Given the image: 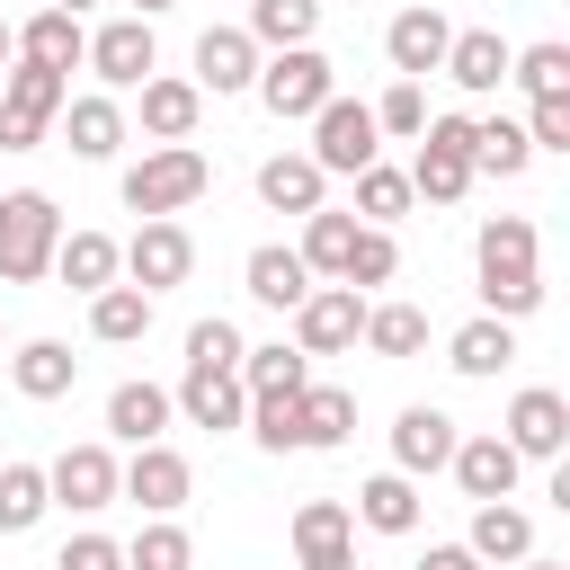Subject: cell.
Returning a JSON list of instances; mask_svg holds the SVG:
<instances>
[{"label": "cell", "mask_w": 570, "mask_h": 570, "mask_svg": "<svg viewBox=\"0 0 570 570\" xmlns=\"http://www.w3.org/2000/svg\"><path fill=\"white\" fill-rule=\"evenodd\" d=\"M312 383V356L303 347H285V338H267V347H240V392L258 401V392H303Z\"/></svg>", "instance_id": "obj_36"}, {"label": "cell", "mask_w": 570, "mask_h": 570, "mask_svg": "<svg viewBox=\"0 0 570 570\" xmlns=\"http://www.w3.org/2000/svg\"><path fill=\"white\" fill-rule=\"evenodd\" d=\"M53 240H62V205L45 187L0 196V285H36L53 276Z\"/></svg>", "instance_id": "obj_3"}, {"label": "cell", "mask_w": 570, "mask_h": 570, "mask_svg": "<svg viewBox=\"0 0 570 570\" xmlns=\"http://www.w3.org/2000/svg\"><path fill=\"white\" fill-rule=\"evenodd\" d=\"M9 53H18V36H9V27H0V62H9Z\"/></svg>", "instance_id": "obj_53"}, {"label": "cell", "mask_w": 570, "mask_h": 570, "mask_svg": "<svg viewBox=\"0 0 570 570\" xmlns=\"http://www.w3.org/2000/svg\"><path fill=\"white\" fill-rule=\"evenodd\" d=\"M116 267H125V285H142V294L160 303L169 285H187V267H196V240H187V223H142V232L116 249Z\"/></svg>", "instance_id": "obj_9"}, {"label": "cell", "mask_w": 570, "mask_h": 570, "mask_svg": "<svg viewBox=\"0 0 570 570\" xmlns=\"http://www.w3.org/2000/svg\"><path fill=\"white\" fill-rule=\"evenodd\" d=\"M445 365H454V374H472V383H490L499 365H517V321H490V312H481V321H463V330L445 338Z\"/></svg>", "instance_id": "obj_25"}, {"label": "cell", "mask_w": 570, "mask_h": 570, "mask_svg": "<svg viewBox=\"0 0 570 570\" xmlns=\"http://www.w3.org/2000/svg\"><path fill=\"white\" fill-rule=\"evenodd\" d=\"M472 267H481V303L490 321H525L543 303V276H534V223L525 214H490L481 240H472Z\"/></svg>", "instance_id": "obj_1"}, {"label": "cell", "mask_w": 570, "mask_h": 570, "mask_svg": "<svg viewBox=\"0 0 570 570\" xmlns=\"http://www.w3.org/2000/svg\"><path fill=\"white\" fill-rule=\"evenodd\" d=\"M53 276H62L71 294H107V285H116V240H107V232H62V240H53Z\"/></svg>", "instance_id": "obj_31"}, {"label": "cell", "mask_w": 570, "mask_h": 570, "mask_svg": "<svg viewBox=\"0 0 570 570\" xmlns=\"http://www.w3.org/2000/svg\"><path fill=\"white\" fill-rule=\"evenodd\" d=\"M205 187H214V160H205L196 142H151V151L125 169V214H142V223H178Z\"/></svg>", "instance_id": "obj_2"}, {"label": "cell", "mask_w": 570, "mask_h": 570, "mask_svg": "<svg viewBox=\"0 0 570 570\" xmlns=\"http://www.w3.org/2000/svg\"><path fill=\"white\" fill-rule=\"evenodd\" d=\"M463 552H472V561H525V552H534V517L508 508V499H490V508H472Z\"/></svg>", "instance_id": "obj_28"}, {"label": "cell", "mask_w": 570, "mask_h": 570, "mask_svg": "<svg viewBox=\"0 0 570 570\" xmlns=\"http://www.w3.org/2000/svg\"><path fill=\"white\" fill-rule=\"evenodd\" d=\"M525 142L534 151H570V98H525Z\"/></svg>", "instance_id": "obj_47"}, {"label": "cell", "mask_w": 570, "mask_h": 570, "mask_svg": "<svg viewBox=\"0 0 570 570\" xmlns=\"http://www.w3.org/2000/svg\"><path fill=\"white\" fill-rule=\"evenodd\" d=\"M419 125H428V89H419V80H392V89L374 98V134H401V142H419Z\"/></svg>", "instance_id": "obj_45"}, {"label": "cell", "mask_w": 570, "mask_h": 570, "mask_svg": "<svg viewBox=\"0 0 570 570\" xmlns=\"http://www.w3.org/2000/svg\"><path fill=\"white\" fill-rule=\"evenodd\" d=\"M249 89H258V107H267L276 125H303V116H321V107L338 98V71H330V53L294 45V53H267Z\"/></svg>", "instance_id": "obj_4"}, {"label": "cell", "mask_w": 570, "mask_h": 570, "mask_svg": "<svg viewBox=\"0 0 570 570\" xmlns=\"http://www.w3.org/2000/svg\"><path fill=\"white\" fill-rule=\"evenodd\" d=\"M196 116H205V89H196V80H169V71L142 80V134H151V142H187Z\"/></svg>", "instance_id": "obj_24"}, {"label": "cell", "mask_w": 570, "mask_h": 570, "mask_svg": "<svg viewBox=\"0 0 570 570\" xmlns=\"http://www.w3.org/2000/svg\"><path fill=\"white\" fill-rule=\"evenodd\" d=\"M0 338H9V321H0Z\"/></svg>", "instance_id": "obj_54"}, {"label": "cell", "mask_w": 570, "mask_h": 570, "mask_svg": "<svg viewBox=\"0 0 570 570\" xmlns=\"http://www.w3.org/2000/svg\"><path fill=\"white\" fill-rule=\"evenodd\" d=\"M187 561H196V543H187L178 517H151V525L125 543V570H187Z\"/></svg>", "instance_id": "obj_41"}, {"label": "cell", "mask_w": 570, "mask_h": 570, "mask_svg": "<svg viewBox=\"0 0 570 570\" xmlns=\"http://www.w3.org/2000/svg\"><path fill=\"white\" fill-rule=\"evenodd\" d=\"M401 178H410V196H428V205H463V196H472V116H428V125H419V160H410Z\"/></svg>", "instance_id": "obj_5"}, {"label": "cell", "mask_w": 570, "mask_h": 570, "mask_svg": "<svg viewBox=\"0 0 570 570\" xmlns=\"http://www.w3.org/2000/svg\"><path fill=\"white\" fill-rule=\"evenodd\" d=\"M356 214L383 232L392 214H410V178H401V169H383V160H374V169H356Z\"/></svg>", "instance_id": "obj_43"}, {"label": "cell", "mask_w": 570, "mask_h": 570, "mask_svg": "<svg viewBox=\"0 0 570 570\" xmlns=\"http://www.w3.org/2000/svg\"><path fill=\"white\" fill-rule=\"evenodd\" d=\"M62 98H71V80H62V71H45V62L0 71V151H36V142H45V125L62 116Z\"/></svg>", "instance_id": "obj_7"}, {"label": "cell", "mask_w": 570, "mask_h": 570, "mask_svg": "<svg viewBox=\"0 0 570 570\" xmlns=\"http://www.w3.org/2000/svg\"><path fill=\"white\" fill-rule=\"evenodd\" d=\"M45 490H53V508L98 517V508H116V454H107V445H62V454L45 463Z\"/></svg>", "instance_id": "obj_13"}, {"label": "cell", "mask_w": 570, "mask_h": 570, "mask_svg": "<svg viewBox=\"0 0 570 570\" xmlns=\"http://www.w3.org/2000/svg\"><path fill=\"white\" fill-rule=\"evenodd\" d=\"M445 45H454V27H445V9H428V0H419V9H401V18L383 27V53H392V71H401V80H428V71L445 62Z\"/></svg>", "instance_id": "obj_17"}, {"label": "cell", "mask_w": 570, "mask_h": 570, "mask_svg": "<svg viewBox=\"0 0 570 570\" xmlns=\"http://www.w3.org/2000/svg\"><path fill=\"white\" fill-rule=\"evenodd\" d=\"M499 436L517 445V463H561V445H570V401L543 392V383H525V392L508 401V428H499Z\"/></svg>", "instance_id": "obj_12"}, {"label": "cell", "mask_w": 570, "mask_h": 570, "mask_svg": "<svg viewBox=\"0 0 570 570\" xmlns=\"http://www.w3.org/2000/svg\"><path fill=\"white\" fill-rule=\"evenodd\" d=\"M9 383H18L27 401H62V392L80 383V356H71L62 338H27V347L9 356Z\"/></svg>", "instance_id": "obj_27"}, {"label": "cell", "mask_w": 570, "mask_h": 570, "mask_svg": "<svg viewBox=\"0 0 570 570\" xmlns=\"http://www.w3.org/2000/svg\"><path fill=\"white\" fill-rule=\"evenodd\" d=\"M249 294H258L267 312H294V303L312 294V267H303L285 240H267V249H249Z\"/></svg>", "instance_id": "obj_32"}, {"label": "cell", "mask_w": 570, "mask_h": 570, "mask_svg": "<svg viewBox=\"0 0 570 570\" xmlns=\"http://www.w3.org/2000/svg\"><path fill=\"white\" fill-rule=\"evenodd\" d=\"M321 178H356V169H374L383 160V134H374V107L365 98H330L321 116H312V151H303Z\"/></svg>", "instance_id": "obj_6"}, {"label": "cell", "mask_w": 570, "mask_h": 570, "mask_svg": "<svg viewBox=\"0 0 570 570\" xmlns=\"http://www.w3.org/2000/svg\"><path fill=\"white\" fill-rule=\"evenodd\" d=\"M45 9H62V18H80V9H98V0H45Z\"/></svg>", "instance_id": "obj_51"}, {"label": "cell", "mask_w": 570, "mask_h": 570, "mask_svg": "<svg viewBox=\"0 0 570 570\" xmlns=\"http://www.w3.org/2000/svg\"><path fill=\"white\" fill-rule=\"evenodd\" d=\"M294 570H356V517H347V499H303L294 508Z\"/></svg>", "instance_id": "obj_14"}, {"label": "cell", "mask_w": 570, "mask_h": 570, "mask_svg": "<svg viewBox=\"0 0 570 570\" xmlns=\"http://www.w3.org/2000/svg\"><path fill=\"white\" fill-rule=\"evenodd\" d=\"M151 330V294L142 285H107V294H89V338L98 347H134Z\"/></svg>", "instance_id": "obj_33"}, {"label": "cell", "mask_w": 570, "mask_h": 570, "mask_svg": "<svg viewBox=\"0 0 570 570\" xmlns=\"http://www.w3.org/2000/svg\"><path fill=\"white\" fill-rule=\"evenodd\" d=\"M525 570H570V561H552V552H525Z\"/></svg>", "instance_id": "obj_50"}, {"label": "cell", "mask_w": 570, "mask_h": 570, "mask_svg": "<svg viewBox=\"0 0 570 570\" xmlns=\"http://www.w3.org/2000/svg\"><path fill=\"white\" fill-rule=\"evenodd\" d=\"M187 490H196V472H187V454L169 436L160 445H134V463H116V499H134L142 517H178Z\"/></svg>", "instance_id": "obj_8"}, {"label": "cell", "mask_w": 570, "mask_h": 570, "mask_svg": "<svg viewBox=\"0 0 570 570\" xmlns=\"http://www.w3.org/2000/svg\"><path fill=\"white\" fill-rule=\"evenodd\" d=\"M312 27H321V0H249V45H267V53H294V45H312Z\"/></svg>", "instance_id": "obj_35"}, {"label": "cell", "mask_w": 570, "mask_h": 570, "mask_svg": "<svg viewBox=\"0 0 570 570\" xmlns=\"http://www.w3.org/2000/svg\"><path fill=\"white\" fill-rule=\"evenodd\" d=\"M169 419H178V410H169V392H160V383H142V374L107 392V436H125V445H160V436H169Z\"/></svg>", "instance_id": "obj_22"}, {"label": "cell", "mask_w": 570, "mask_h": 570, "mask_svg": "<svg viewBox=\"0 0 570 570\" xmlns=\"http://www.w3.org/2000/svg\"><path fill=\"white\" fill-rule=\"evenodd\" d=\"M356 525H374V534H410L419 525V481H401V472H374L365 490H356V508H347Z\"/></svg>", "instance_id": "obj_34"}, {"label": "cell", "mask_w": 570, "mask_h": 570, "mask_svg": "<svg viewBox=\"0 0 570 570\" xmlns=\"http://www.w3.org/2000/svg\"><path fill=\"white\" fill-rule=\"evenodd\" d=\"M356 330H365V294L356 285H312L294 303V347L303 356H338V347H356Z\"/></svg>", "instance_id": "obj_10"}, {"label": "cell", "mask_w": 570, "mask_h": 570, "mask_svg": "<svg viewBox=\"0 0 570 570\" xmlns=\"http://www.w3.org/2000/svg\"><path fill=\"white\" fill-rule=\"evenodd\" d=\"M62 142H71L80 160H116L125 107H116V98H62Z\"/></svg>", "instance_id": "obj_29"}, {"label": "cell", "mask_w": 570, "mask_h": 570, "mask_svg": "<svg viewBox=\"0 0 570 570\" xmlns=\"http://www.w3.org/2000/svg\"><path fill=\"white\" fill-rule=\"evenodd\" d=\"M169 410L187 419V428H240L249 419V392H240V374H214V365H187V383L169 392Z\"/></svg>", "instance_id": "obj_19"}, {"label": "cell", "mask_w": 570, "mask_h": 570, "mask_svg": "<svg viewBox=\"0 0 570 570\" xmlns=\"http://www.w3.org/2000/svg\"><path fill=\"white\" fill-rule=\"evenodd\" d=\"M534 142L517 116H472V178H525Z\"/></svg>", "instance_id": "obj_30"}, {"label": "cell", "mask_w": 570, "mask_h": 570, "mask_svg": "<svg viewBox=\"0 0 570 570\" xmlns=\"http://www.w3.org/2000/svg\"><path fill=\"white\" fill-rule=\"evenodd\" d=\"M347 428H356V392H338V383H303V392H294V436H303V454L347 445Z\"/></svg>", "instance_id": "obj_23"}, {"label": "cell", "mask_w": 570, "mask_h": 570, "mask_svg": "<svg viewBox=\"0 0 570 570\" xmlns=\"http://www.w3.org/2000/svg\"><path fill=\"white\" fill-rule=\"evenodd\" d=\"M347 249H356V214H330V205H321V214H303V249H294V258H303L312 276H330V285H338Z\"/></svg>", "instance_id": "obj_37"}, {"label": "cell", "mask_w": 570, "mask_h": 570, "mask_svg": "<svg viewBox=\"0 0 570 570\" xmlns=\"http://www.w3.org/2000/svg\"><path fill=\"white\" fill-rule=\"evenodd\" d=\"M508 53H517V45H508L499 27H454V45H445V62H436V71H445L454 89L490 98V89H508Z\"/></svg>", "instance_id": "obj_18"}, {"label": "cell", "mask_w": 570, "mask_h": 570, "mask_svg": "<svg viewBox=\"0 0 570 570\" xmlns=\"http://www.w3.org/2000/svg\"><path fill=\"white\" fill-rule=\"evenodd\" d=\"M187 365H214V374H240V330L214 312V321H196L187 330Z\"/></svg>", "instance_id": "obj_46"}, {"label": "cell", "mask_w": 570, "mask_h": 570, "mask_svg": "<svg viewBox=\"0 0 570 570\" xmlns=\"http://www.w3.org/2000/svg\"><path fill=\"white\" fill-rule=\"evenodd\" d=\"M508 80H517L525 98H570V45H525V53H508Z\"/></svg>", "instance_id": "obj_40"}, {"label": "cell", "mask_w": 570, "mask_h": 570, "mask_svg": "<svg viewBox=\"0 0 570 570\" xmlns=\"http://www.w3.org/2000/svg\"><path fill=\"white\" fill-rule=\"evenodd\" d=\"M321 169L303 160V151H276V160H258V205L267 214H321Z\"/></svg>", "instance_id": "obj_26"}, {"label": "cell", "mask_w": 570, "mask_h": 570, "mask_svg": "<svg viewBox=\"0 0 570 570\" xmlns=\"http://www.w3.org/2000/svg\"><path fill=\"white\" fill-rule=\"evenodd\" d=\"M53 570H125V543H107V534H71Z\"/></svg>", "instance_id": "obj_48"}, {"label": "cell", "mask_w": 570, "mask_h": 570, "mask_svg": "<svg viewBox=\"0 0 570 570\" xmlns=\"http://www.w3.org/2000/svg\"><path fill=\"white\" fill-rule=\"evenodd\" d=\"M454 481H463V499L472 508H490V499H517V445L499 436V428H481V436H454V463H445Z\"/></svg>", "instance_id": "obj_15"}, {"label": "cell", "mask_w": 570, "mask_h": 570, "mask_svg": "<svg viewBox=\"0 0 570 570\" xmlns=\"http://www.w3.org/2000/svg\"><path fill=\"white\" fill-rule=\"evenodd\" d=\"M267 454H303V436H294V392H258L249 401V419H240Z\"/></svg>", "instance_id": "obj_44"}, {"label": "cell", "mask_w": 570, "mask_h": 570, "mask_svg": "<svg viewBox=\"0 0 570 570\" xmlns=\"http://www.w3.org/2000/svg\"><path fill=\"white\" fill-rule=\"evenodd\" d=\"M107 89H142L151 71H160V45H151V18H107L98 36H89V53H80Z\"/></svg>", "instance_id": "obj_11"}, {"label": "cell", "mask_w": 570, "mask_h": 570, "mask_svg": "<svg viewBox=\"0 0 570 570\" xmlns=\"http://www.w3.org/2000/svg\"><path fill=\"white\" fill-rule=\"evenodd\" d=\"M401 276V249H392V232H374V223H356V249H347V267H338V285H392Z\"/></svg>", "instance_id": "obj_42"}, {"label": "cell", "mask_w": 570, "mask_h": 570, "mask_svg": "<svg viewBox=\"0 0 570 570\" xmlns=\"http://www.w3.org/2000/svg\"><path fill=\"white\" fill-rule=\"evenodd\" d=\"M45 508H53V490H45V463H0V534H27Z\"/></svg>", "instance_id": "obj_39"}, {"label": "cell", "mask_w": 570, "mask_h": 570, "mask_svg": "<svg viewBox=\"0 0 570 570\" xmlns=\"http://www.w3.org/2000/svg\"><path fill=\"white\" fill-rule=\"evenodd\" d=\"M9 36H18V62H45V71H62V80H71V71H80V53H89V27H80V18H62V9H36V18H27V27H9Z\"/></svg>", "instance_id": "obj_20"}, {"label": "cell", "mask_w": 570, "mask_h": 570, "mask_svg": "<svg viewBox=\"0 0 570 570\" xmlns=\"http://www.w3.org/2000/svg\"><path fill=\"white\" fill-rule=\"evenodd\" d=\"M249 80H258V45H249L240 27H205V36H196V89L232 98V89H249Z\"/></svg>", "instance_id": "obj_21"}, {"label": "cell", "mask_w": 570, "mask_h": 570, "mask_svg": "<svg viewBox=\"0 0 570 570\" xmlns=\"http://www.w3.org/2000/svg\"><path fill=\"white\" fill-rule=\"evenodd\" d=\"M160 9H169V0H134V18H160Z\"/></svg>", "instance_id": "obj_52"}, {"label": "cell", "mask_w": 570, "mask_h": 570, "mask_svg": "<svg viewBox=\"0 0 570 570\" xmlns=\"http://www.w3.org/2000/svg\"><path fill=\"white\" fill-rule=\"evenodd\" d=\"M454 436H463V428H454L445 410L410 401V410L392 419V472H401V481H419V472H445V463H454Z\"/></svg>", "instance_id": "obj_16"}, {"label": "cell", "mask_w": 570, "mask_h": 570, "mask_svg": "<svg viewBox=\"0 0 570 570\" xmlns=\"http://www.w3.org/2000/svg\"><path fill=\"white\" fill-rule=\"evenodd\" d=\"M419 570H481V561H472L463 543H428V561H419Z\"/></svg>", "instance_id": "obj_49"}, {"label": "cell", "mask_w": 570, "mask_h": 570, "mask_svg": "<svg viewBox=\"0 0 570 570\" xmlns=\"http://www.w3.org/2000/svg\"><path fill=\"white\" fill-rule=\"evenodd\" d=\"M374 356H419L428 347V312L419 303H365V330H356Z\"/></svg>", "instance_id": "obj_38"}]
</instances>
